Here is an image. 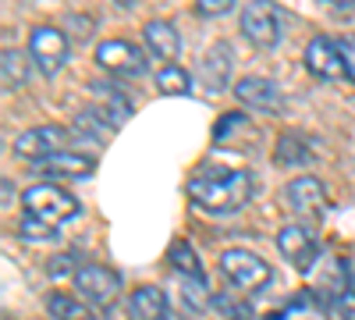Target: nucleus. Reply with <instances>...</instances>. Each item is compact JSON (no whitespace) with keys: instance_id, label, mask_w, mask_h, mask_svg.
Segmentation results:
<instances>
[{"instance_id":"nucleus-10","label":"nucleus","mask_w":355,"mask_h":320,"mask_svg":"<svg viewBox=\"0 0 355 320\" xmlns=\"http://www.w3.org/2000/svg\"><path fill=\"white\" fill-rule=\"evenodd\" d=\"M284 203L291 214L299 217H320L323 207H327V192H323L320 178H309V174H299L284 185Z\"/></svg>"},{"instance_id":"nucleus-17","label":"nucleus","mask_w":355,"mask_h":320,"mask_svg":"<svg viewBox=\"0 0 355 320\" xmlns=\"http://www.w3.org/2000/svg\"><path fill=\"white\" fill-rule=\"evenodd\" d=\"M93 93H96V96L103 100V103H100L96 110L103 114V118H107V121H110L114 128L121 125V121L128 118V114H132V100H128V96H125L121 90H114V85H107V82H96V85H93Z\"/></svg>"},{"instance_id":"nucleus-6","label":"nucleus","mask_w":355,"mask_h":320,"mask_svg":"<svg viewBox=\"0 0 355 320\" xmlns=\"http://www.w3.org/2000/svg\"><path fill=\"white\" fill-rule=\"evenodd\" d=\"M28 53H33V61L43 75H53L68 61V36L53 25H36L33 36H28Z\"/></svg>"},{"instance_id":"nucleus-24","label":"nucleus","mask_w":355,"mask_h":320,"mask_svg":"<svg viewBox=\"0 0 355 320\" xmlns=\"http://www.w3.org/2000/svg\"><path fill=\"white\" fill-rule=\"evenodd\" d=\"M182 299H185L192 310H202L206 303H210V292H206L202 278H182Z\"/></svg>"},{"instance_id":"nucleus-8","label":"nucleus","mask_w":355,"mask_h":320,"mask_svg":"<svg viewBox=\"0 0 355 320\" xmlns=\"http://www.w3.org/2000/svg\"><path fill=\"white\" fill-rule=\"evenodd\" d=\"M64 128L61 125H36V128H25L18 139H15V153L25 157V160H46L53 153H64Z\"/></svg>"},{"instance_id":"nucleus-25","label":"nucleus","mask_w":355,"mask_h":320,"mask_svg":"<svg viewBox=\"0 0 355 320\" xmlns=\"http://www.w3.org/2000/svg\"><path fill=\"white\" fill-rule=\"evenodd\" d=\"M234 128H239V132L249 128V121H245V114H242V110H234V114H227V118L217 121V128H214V142H231V132H234Z\"/></svg>"},{"instance_id":"nucleus-13","label":"nucleus","mask_w":355,"mask_h":320,"mask_svg":"<svg viewBox=\"0 0 355 320\" xmlns=\"http://www.w3.org/2000/svg\"><path fill=\"white\" fill-rule=\"evenodd\" d=\"M234 96H239L242 107H252V110H266V114H274L281 107V93H277V85L270 78H242L239 85H234Z\"/></svg>"},{"instance_id":"nucleus-4","label":"nucleus","mask_w":355,"mask_h":320,"mask_svg":"<svg viewBox=\"0 0 355 320\" xmlns=\"http://www.w3.org/2000/svg\"><path fill=\"white\" fill-rule=\"evenodd\" d=\"M242 33L252 47L270 50L281 43V11L270 0H249L242 8Z\"/></svg>"},{"instance_id":"nucleus-1","label":"nucleus","mask_w":355,"mask_h":320,"mask_svg":"<svg viewBox=\"0 0 355 320\" xmlns=\"http://www.w3.org/2000/svg\"><path fill=\"white\" fill-rule=\"evenodd\" d=\"M189 196L196 207L210 214L239 210L252 196V174L249 171H217V174H196L189 182Z\"/></svg>"},{"instance_id":"nucleus-16","label":"nucleus","mask_w":355,"mask_h":320,"mask_svg":"<svg viewBox=\"0 0 355 320\" xmlns=\"http://www.w3.org/2000/svg\"><path fill=\"white\" fill-rule=\"evenodd\" d=\"M142 40H146V47H150V53L153 57H160V61H174L178 57V50H182V40H178V28L171 25V22H150L142 28Z\"/></svg>"},{"instance_id":"nucleus-26","label":"nucleus","mask_w":355,"mask_h":320,"mask_svg":"<svg viewBox=\"0 0 355 320\" xmlns=\"http://www.w3.org/2000/svg\"><path fill=\"white\" fill-rule=\"evenodd\" d=\"M18 231L25 239H53L57 235V228L53 224H46V221H40V217H21V224H18Z\"/></svg>"},{"instance_id":"nucleus-27","label":"nucleus","mask_w":355,"mask_h":320,"mask_svg":"<svg viewBox=\"0 0 355 320\" xmlns=\"http://www.w3.org/2000/svg\"><path fill=\"white\" fill-rule=\"evenodd\" d=\"M338 50L345 61V78L355 82V36H338Z\"/></svg>"},{"instance_id":"nucleus-15","label":"nucleus","mask_w":355,"mask_h":320,"mask_svg":"<svg viewBox=\"0 0 355 320\" xmlns=\"http://www.w3.org/2000/svg\"><path fill=\"white\" fill-rule=\"evenodd\" d=\"M96 167L93 157H85V153H53L46 160H40V174H46V178H89Z\"/></svg>"},{"instance_id":"nucleus-12","label":"nucleus","mask_w":355,"mask_h":320,"mask_svg":"<svg viewBox=\"0 0 355 320\" xmlns=\"http://www.w3.org/2000/svg\"><path fill=\"white\" fill-rule=\"evenodd\" d=\"M196 75H199V82H202L210 93H220L224 85L231 82V53H227V47H224V43H217V47L206 50V53L199 57Z\"/></svg>"},{"instance_id":"nucleus-18","label":"nucleus","mask_w":355,"mask_h":320,"mask_svg":"<svg viewBox=\"0 0 355 320\" xmlns=\"http://www.w3.org/2000/svg\"><path fill=\"white\" fill-rule=\"evenodd\" d=\"M71 128H75L78 135H85V139H93V142H107V139L114 135V125L103 118V114H100L96 107L78 110L75 118H71Z\"/></svg>"},{"instance_id":"nucleus-3","label":"nucleus","mask_w":355,"mask_h":320,"mask_svg":"<svg viewBox=\"0 0 355 320\" xmlns=\"http://www.w3.org/2000/svg\"><path fill=\"white\" fill-rule=\"evenodd\" d=\"M220 271H224V278L239 288V292H245V296L259 292V288H266V285L274 281L270 264H266V260H259L256 253H249V249H227V253L220 256Z\"/></svg>"},{"instance_id":"nucleus-9","label":"nucleus","mask_w":355,"mask_h":320,"mask_svg":"<svg viewBox=\"0 0 355 320\" xmlns=\"http://www.w3.org/2000/svg\"><path fill=\"white\" fill-rule=\"evenodd\" d=\"M277 249L284 253V260H288L295 271H309L316 260H320L316 235H313L306 224H284L281 235H277Z\"/></svg>"},{"instance_id":"nucleus-20","label":"nucleus","mask_w":355,"mask_h":320,"mask_svg":"<svg viewBox=\"0 0 355 320\" xmlns=\"http://www.w3.org/2000/svg\"><path fill=\"white\" fill-rule=\"evenodd\" d=\"M274 160L281 167H302L309 160V150H306V139L295 135V132H284L277 139V150H274Z\"/></svg>"},{"instance_id":"nucleus-11","label":"nucleus","mask_w":355,"mask_h":320,"mask_svg":"<svg viewBox=\"0 0 355 320\" xmlns=\"http://www.w3.org/2000/svg\"><path fill=\"white\" fill-rule=\"evenodd\" d=\"M306 68H309L316 78H327V82L345 78V61H341L338 40H331V36L309 40V47H306Z\"/></svg>"},{"instance_id":"nucleus-22","label":"nucleus","mask_w":355,"mask_h":320,"mask_svg":"<svg viewBox=\"0 0 355 320\" xmlns=\"http://www.w3.org/2000/svg\"><path fill=\"white\" fill-rule=\"evenodd\" d=\"M167 260H171V267L182 274V278H202V267H199V256L192 253L189 242H174L167 249Z\"/></svg>"},{"instance_id":"nucleus-7","label":"nucleus","mask_w":355,"mask_h":320,"mask_svg":"<svg viewBox=\"0 0 355 320\" xmlns=\"http://www.w3.org/2000/svg\"><path fill=\"white\" fill-rule=\"evenodd\" d=\"M96 65L117 78H139L146 75V53L128 40H107L96 50Z\"/></svg>"},{"instance_id":"nucleus-5","label":"nucleus","mask_w":355,"mask_h":320,"mask_svg":"<svg viewBox=\"0 0 355 320\" xmlns=\"http://www.w3.org/2000/svg\"><path fill=\"white\" fill-rule=\"evenodd\" d=\"M75 288H78V296L89 303V306H114L117 296H121V278H117L110 267L103 264H85L75 278Z\"/></svg>"},{"instance_id":"nucleus-29","label":"nucleus","mask_w":355,"mask_h":320,"mask_svg":"<svg viewBox=\"0 0 355 320\" xmlns=\"http://www.w3.org/2000/svg\"><path fill=\"white\" fill-rule=\"evenodd\" d=\"M214 303L224 306L220 313H224L227 320H249V306H245V303H234V299H227V296H217Z\"/></svg>"},{"instance_id":"nucleus-30","label":"nucleus","mask_w":355,"mask_h":320,"mask_svg":"<svg viewBox=\"0 0 355 320\" xmlns=\"http://www.w3.org/2000/svg\"><path fill=\"white\" fill-rule=\"evenodd\" d=\"M78 271H82V267H75V256H71V253H68V256H53V260H50V274H53L57 281H61L64 274H78Z\"/></svg>"},{"instance_id":"nucleus-21","label":"nucleus","mask_w":355,"mask_h":320,"mask_svg":"<svg viewBox=\"0 0 355 320\" xmlns=\"http://www.w3.org/2000/svg\"><path fill=\"white\" fill-rule=\"evenodd\" d=\"M0 75H4V85L8 90H21V85L28 82V61L21 50H4V57H0Z\"/></svg>"},{"instance_id":"nucleus-2","label":"nucleus","mask_w":355,"mask_h":320,"mask_svg":"<svg viewBox=\"0 0 355 320\" xmlns=\"http://www.w3.org/2000/svg\"><path fill=\"white\" fill-rule=\"evenodd\" d=\"M21 207H25L28 217H40V221L57 228V224H64V221H71L78 214V199L68 196L61 185L43 182V185H33L21 196Z\"/></svg>"},{"instance_id":"nucleus-23","label":"nucleus","mask_w":355,"mask_h":320,"mask_svg":"<svg viewBox=\"0 0 355 320\" xmlns=\"http://www.w3.org/2000/svg\"><path fill=\"white\" fill-rule=\"evenodd\" d=\"M157 90L167 93V96H185L192 90V75L178 65H167L160 75H157Z\"/></svg>"},{"instance_id":"nucleus-32","label":"nucleus","mask_w":355,"mask_h":320,"mask_svg":"<svg viewBox=\"0 0 355 320\" xmlns=\"http://www.w3.org/2000/svg\"><path fill=\"white\" fill-rule=\"evenodd\" d=\"M331 4H355V0H331Z\"/></svg>"},{"instance_id":"nucleus-19","label":"nucleus","mask_w":355,"mask_h":320,"mask_svg":"<svg viewBox=\"0 0 355 320\" xmlns=\"http://www.w3.org/2000/svg\"><path fill=\"white\" fill-rule=\"evenodd\" d=\"M46 310L53 320H93V310H89V303L82 299H71L68 292H53L46 299Z\"/></svg>"},{"instance_id":"nucleus-14","label":"nucleus","mask_w":355,"mask_h":320,"mask_svg":"<svg viewBox=\"0 0 355 320\" xmlns=\"http://www.w3.org/2000/svg\"><path fill=\"white\" fill-rule=\"evenodd\" d=\"M128 320H167V296L157 285H139L128 296Z\"/></svg>"},{"instance_id":"nucleus-33","label":"nucleus","mask_w":355,"mask_h":320,"mask_svg":"<svg viewBox=\"0 0 355 320\" xmlns=\"http://www.w3.org/2000/svg\"><path fill=\"white\" fill-rule=\"evenodd\" d=\"M114 4H121V8H128V4H132V0H114Z\"/></svg>"},{"instance_id":"nucleus-31","label":"nucleus","mask_w":355,"mask_h":320,"mask_svg":"<svg viewBox=\"0 0 355 320\" xmlns=\"http://www.w3.org/2000/svg\"><path fill=\"white\" fill-rule=\"evenodd\" d=\"M234 8V0H196V11L199 15H224V11H231Z\"/></svg>"},{"instance_id":"nucleus-28","label":"nucleus","mask_w":355,"mask_h":320,"mask_svg":"<svg viewBox=\"0 0 355 320\" xmlns=\"http://www.w3.org/2000/svg\"><path fill=\"white\" fill-rule=\"evenodd\" d=\"M334 310H338L341 320H355V278L348 281V288L341 292V299L334 303Z\"/></svg>"}]
</instances>
